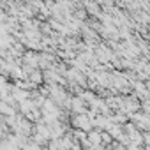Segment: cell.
I'll return each instance as SVG.
<instances>
[{"label": "cell", "instance_id": "obj_1", "mask_svg": "<svg viewBox=\"0 0 150 150\" xmlns=\"http://www.w3.org/2000/svg\"><path fill=\"white\" fill-rule=\"evenodd\" d=\"M72 127H76V129H80L83 132H88L92 129V122L87 117V113H80V115H76L72 118Z\"/></svg>", "mask_w": 150, "mask_h": 150}]
</instances>
